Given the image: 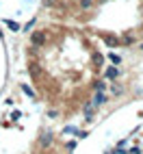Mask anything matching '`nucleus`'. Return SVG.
<instances>
[{"mask_svg": "<svg viewBox=\"0 0 143 154\" xmlns=\"http://www.w3.org/2000/svg\"><path fill=\"white\" fill-rule=\"evenodd\" d=\"M30 42H33L35 46L44 44V42H46V33H41V30H37V33H33V37H30Z\"/></svg>", "mask_w": 143, "mask_h": 154, "instance_id": "obj_1", "label": "nucleus"}, {"mask_svg": "<svg viewBox=\"0 0 143 154\" xmlns=\"http://www.w3.org/2000/svg\"><path fill=\"white\" fill-rule=\"evenodd\" d=\"M39 143H41V146H50V143H52V135H50V132H44Z\"/></svg>", "mask_w": 143, "mask_h": 154, "instance_id": "obj_2", "label": "nucleus"}, {"mask_svg": "<svg viewBox=\"0 0 143 154\" xmlns=\"http://www.w3.org/2000/svg\"><path fill=\"white\" fill-rule=\"evenodd\" d=\"M104 102H106V96L102 94V91H98V94H96V100H93V104L100 106V104H104Z\"/></svg>", "mask_w": 143, "mask_h": 154, "instance_id": "obj_3", "label": "nucleus"}, {"mask_svg": "<svg viewBox=\"0 0 143 154\" xmlns=\"http://www.w3.org/2000/svg\"><path fill=\"white\" fill-rule=\"evenodd\" d=\"M117 76H119V69H117L115 65L106 69V78H117Z\"/></svg>", "mask_w": 143, "mask_h": 154, "instance_id": "obj_4", "label": "nucleus"}, {"mask_svg": "<svg viewBox=\"0 0 143 154\" xmlns=\"http://www.w3.org/2000/svg\"><path fill=\"white\" fill-rule=\"evenodd\" d=\"M91 113H93V104H85V115L91 119Z\"/></svg>", "mask_w": 143, "mask_h": 154, "instance_id": "obj_5", "label": "nucleus"}, {"mask_svg": "<svg viewBox=\"0 0 143 154\" xmlns=\"http://www.w3.org/2000/svg\"><path fill=\"white\" fill-rule=\"evenodd\" d=\"M7 26L11 28V30H17V28H20V24H17V22H7Z\"/></svg>", "mask_w": 143, "mask_h": 154, "instance_id": "obj_6", "label": "nucleus"}, {"mask_svg": "<svg viewBox=\"0 0 143 154\" xmlns=\"http://www.w3.org/2000/svg\"><path fill=\"white\" fill-rule=\"evenodd\" d=\"M96 91H104V83H102V80L96 83Z\"/></svg>", "mask_w": 143, "mask_h": 154, "instance_id": "obj_7", "label": "nucleus"}, {"mask_svg": "<svg viewBox=\"0 0 143 154\" xmlns=\"http://www.w3.org/2000/svg\"><path fill=\"white\" fill-rule=\"evenodd\" d=\"M80 7H83V9H89V7H91V0H83V2H80Z\"/></svg>", "mask_w": 143, "mask_h": 154, "instance_id": "obj_8", "label": "nucleus"}, {"mask_svg": "<svg viewBox=\"0 0 143 154\" xmlns=\"http://www.w3.org/2000/svg\"><path fill=\"white\" fill-rule=\"evenodd\" d=\"M111 61H113V63H115V65H117V63H119V57H117V54H115V52H113V54H111Z\"/></svg>", "mask_w": 143, "mask_h": 154, "instance_id": "obj_9", "label": "nucleus"}, {"mask_svg": "<svg viewBox=\"0 0 143 154\" xmlns=\"http://www.w3.org/2000/svg\"><path fill=\"white\" fill-rule=\"evenodd\" d=\"M111 91H113V94H121V89H119L117 85H113V87H111Z\"/></svg>", "mask_w": 143, "mask_h": 154, "instance_id": "obj_10", "label": "nucleus"}]
</instances>
